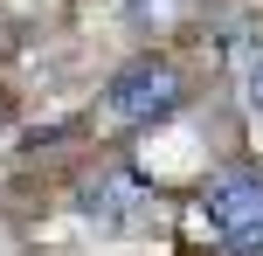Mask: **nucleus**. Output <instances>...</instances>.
<instances>
[{
  "label": "nucleus",
  "mask_w": 263,
  "mask_h": 256,
  "mask_svg": "<svg viewBox=\"0 0 263 256\" xmlns=\"http://www.w3.org/2000/svg\"><path fill=\"white\" fill-rule=\"evenodd\" d=\"M242 97L263 111V49H250V55H242Z\"/></svg>",
  "instance_id": "nucleus-4"
},
{
  "label": "nucleus",
  "mask_w": 263,
  "mask_h": 256,
  "mask_svg": "<svg viewBox=\"0 0 263 256\" xmlns=\"http://www.w3.org/2000/svg\"><path fill=\"white\" fill-rule=\"evenodd\" d=\"M173 104H180V69L159 63V55L125 63L118 76L104 83V97H97V111H104L111 125H153V118H166Z\"/></svg>",
  "instance_id": "nucleus-1"
},
{
  "label": "nucleus",
  "mask_w": 263,
  "mask_h": 256,
  "mask_svg": "<svg viewBox=\"0 0 263 256\" xmlns=\"http://www.w3.org/2000/svg\"><path fill=\"white\" fill-rule=\"evenodd\" d=\"M201 215H208V229L222 235L229 256H263V173H222V180H208Z\"/></svg>",
  "instance_id": "nucleus-2"
},
{
  "label": "nucleus",
  "mask_w": 263,
  "mask_h": 256,
  "mask_svg": "<svg viewBox=\"0 0 263 256\" xmlns=\"http://www.w3.org/2000/svg\"><path fill=\"white\" fill-rule=\"evenodd\" d=\"M139 208H145V187L132 173H104L77 194V215L97 222V229H125V222H139Z\"/></svg>",
  "instance_id": "nucleus-3"
}]
</instances>
